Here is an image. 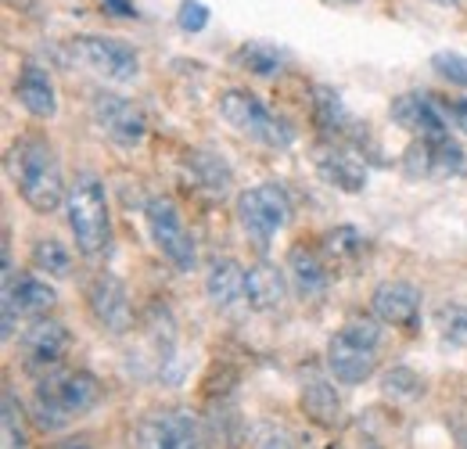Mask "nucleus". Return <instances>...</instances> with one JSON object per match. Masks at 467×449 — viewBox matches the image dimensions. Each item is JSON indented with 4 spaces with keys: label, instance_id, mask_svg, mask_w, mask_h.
Segmentation results:
<instances>
[{
    "label": "nucleus",
    "instance_id": "12",
    "mask_svg": "<svg viewBox=\"0 0 467 449\" xmlns=\"http://www.w3.org/2000/svg\"><path fill=\"white\" fill-rule=\"evenodd\" d=\"M90 122L101 137H109L116 148H140V141L148 137V115L137 101L112 94V90H98L90 98Z\"/></svg>",
    "mask_w": 467,
    "mask_h": 449
},
{
    "label": "nucleus",
    "instance_id": "2",
    "mask_svg": "<svg viewBox=\"0 0 467 449\" xmlns=\"http://www.w3.org/2000/svg\"><path fill=\"white\" fill-rule=\"evenodd\" d=\"M105 399V385L98 374L90 371H51L44 378L33 381L29 395V421L36 432H65L76 421H83L87 413H94Z\"/></svg>",
    "mask_w": 467,
    "mask_h": 449
},
{
    "label": "nucleus",
    "instance_id": "18",
    "mask_svg": "<svg viewBox=\"0 0 467 449\" xmlns=\"http://www.w3.org/2000/svg\"><path fill=\"white\" fill-rule=\"evenodd\" d=\"M248 270L231 259V256H216L209 266H205V298L213 302V309L220 313H244L248 309Z\"/></svg>",
    "mask_w": 467,
    "mask_h": 449
},
{
    "label": "nucleus",
    "instance_id": "22",
    "mask_svg": "<svg viewBox=\"0 0 467 449\" xmlns=\"http://www.w3.org/2000/svg\"><path fill=\"white\" fill-rule=\"evenodd\" d=\"M338 381H331V378H309L306 385H302V392H298V406H302V413L313 421V424H320V428H342V421H346V402H342V395L335 389Z\"/></svg>",
    "mask_w": 467,
    "mask_h": 449
},
{
    "label": "nucleus",
    "instance_id": "26",
    "mask_svg": "<svg viewBox=\"0 0 467 449\" xmlns=\"http://www.w3.org/2000/svg\"><path fill=\"white\" fill-rule=\"evenodd\" d=\"M29 263H33L36 274L65 281V277H72V263L76 259H72V252L61 241H55V237H36L33 248H29Z\"/></svg>",
    "mask_w": 467,
    "mask_h": 449
},
{
    "label": "nucleus",
    "instance_id": "4",
    "mask_svg": "<svg viewBox=\"0 0 467 449\" xmlns=\"http://www.w3.org/2000/svg\"><path fill=\"white\" fill-rule=\"evenodd\" d=\"M381 341H385V324L378 317L346 320L327 341V352H324L327 374L338 385H349V389L370 381L381 367Z\"/></svg>",
    "mask_w": 467,
    "mask_h": 449
},
{
    "label": "nucleus",
    "instance_id": "11",
    "mask_svg": "<svg viewBox=\"0 0 467 449\" xmlns=\"http://www.w3.org/2000/svg\"><path fill=\"white\" fill-rule=\"evenodd\" d=\"M72 352V331L68 324H61L58 317H33V324L18 338V356H22V371H29L33 378H44L51 371H58Z\"/></svg>",
    "mask_w": 467,
    "mask_h": 449
},
{
    "label": "nucleus",
    "instance_id": "28",
    "mask_svg": "<svg viewBox=\"0 0 467 449\" xmlns=\"http://www.w3.org/2000/svg\"><path fill=\"white\" fill-rule=\"evenodd\" d=\"M431 320H435V331L446 345L467 352V302H442Z\"/></svg>",
    "mask_w": 467,
    "mask_h": 449
},
{
    "label": "nucleus",
    "instance_id": "14",
    "mask_svg": "<svg viewBox=\"0 0 467 449\" xmlns=\"http://www.w3.org/2000/svg\"><path fill=\"white\" fill-rule=\"evenodd\" d=\"M403 172L424 176V180H453L467 172V155L450 133L431 137V141H410L407 155H403Z\"/></svg>",
    "mask_w": 467,
    "mask_h": 449
},
{
    "label": "nucleus",
    "instance_id": "35",
    "mask_svg": "<svg viewBox=\"0 0 467 449\" xmlns=\"http://www.w3.org/2000/svg\"><path fill=\"white\" fill-rule=\"evenodd\" d=\"M47 449H94L87 439H79V435H72V439H61V443H51Z\"/></svg>",
    "mask_w": 467,
    "mask_h": 449
},
{
    "label": "nucleus",
    "instance_id": "33",
    "mask_svg": "<svg viewBox=\"0 0 467 449\" xmlns=\"http://www.w3.org/2000/svg\"><path fill=\"white\" fill-rule=\"evenodd\" d=\"M439 105H442L446 119H450V122H453L461 133H467V98H442Z\"/></svg>",
    "mask_w": 467,
    "mask_h": 449
},
{
    "label": "nucleus",
    "instance_id": "37",
    "mask_svg": "<svg viewBox=\"0 0 467 449\" xmlns=\"http://www.w3.org/2000/svg\"><path fill=\"white\" fill-rule=\"evenodd\" d=\"M324 4H335V7H352V4H363V0H324Z\"/></svg>",
    "mask_w": 467,
    "mask_h": 449
},
{
    "label": "nucleus",
    "instance_id": "9",
    "mask_svg": "<svg viewBox=\"0 0 467 449\" xmlns=\"http://www.w3.org/2000/svg\"><path fill=\"white\" fill-rule=\"evenodd\" d=\"M58 306V291L44 274H15L11 241L4 237V338H15V324L26 317H44Z\"/></svg>",
    "mask_w": 467,
    "mask_h": 449
},
{
    "label": "nucleus",
    "instance_id": "36",
    "mask_svg": "<svg viewBox=\"0 0 467 449\" xmlns=\"http://www.w3.org/2000/svg\"><path fill=\"white\" fill-rule=\"evenodd\" d=\"M122 4H126V0H105V7H109V11H119V15H137L133 7H122Z\"/></svg>",
    "mask_w": 467,
    "mask_h": 449
},
{
    "label": "nucleus",
    "instance_id": "39",
    "mask_svg": "<svg viewBox=\"0 0 467 449\" xmlns=\"http://www.w3.org/2000/svg\"><path fill=\"white\" fill-rule=\"evenodd\" d=\"M327 449H342V446H327Z\"/></svg>",
    "mask_w": 467,
    "mask_h": 449
},
{
    "label": "nucleus",
    "instance_id": "19",
    "mask_svg": "<svg viewBox=\"0 0 467 449\" xmlns=\"http://www.w3.org/2000/svg\"><path fill=\"white\" fill-rule=\"evenodd\" d=\"M317 172H320L331 187H338V191H346V194H359V191L367 187V162H363V151L352 148V144H342V141L324 144V148L317 151Z\"/></svg>",
    "mask_w": 467,
    "mask_h": 449
},
{
    "label": "nucleus",
    "instance_id": "38",
    "mask_svg": "<svg viewBox=\"0 0 467 449\" xmlns=\"http://www.w3.org/2000/svg\"><path fill=\"white\" fill-rule=\"evenodd\" d=\"M457 443H461V449H467V424L461 428V432H457Z\"/></svg>",
    "mask_w": 467,
    "mask_h": 449
},
{
    "label": "nucleus",
    "instance_id": "15",
    "mask_svg": "<svg viewBox=\"0 0 467 449\" xmlns=\"http://www.w3.org/2000/svg\"><path fill=\"white\" fill-rule=\"evenodd\" d=\"M313 115H317L320 130H327L335 141L352 144V148H359V151H370V148H374L367 126L349 112V105L342 101V94H338L335 87H324V83L313 87Z\"/></svg>",
    "mask_w": 467,
    "mask_h": 449
},
{
    "label": "nucleus",
    "instance_id": "30",
    "mask_svg": "<svg viewBox=\"0 0 467 449\" xmlns=\"http://www.w3.org/2000/svg\"><path fill=\"white\" fill-rule=\"evenodd\" d=\"M431 68H435L446 83L467 90V55H461V51H435V55H431Z\"/></svg>",
    "mask_w": 467,
    "mask_h": 449
},
{
    "label": "nucleus",
    "instance_id": "8",
    "mask_svg": "<svg viewBox=\"0 0 467 449\" xmlns=\"http://www.w3.org/2000/svg\"><path fill=\"white\" fill-rule=\"evenodd\" d=\"M144 224L151 234V245L162 252V259L173 266L176 274H194L198 270V241L191 226L183 224L180 209L170 198L155 194L144 202Z\"/></svg>",
    "mask_w": 467,
    "mask_h": 449
},
{
    "label": "nucleus",
    "instance_id": "31",
    "mask_svg": "<svg viewBox=\"0 0 467 449\" xmlns=\"http://www.w3.org/2000/svg\"><path fill=\"white\" fill-rule=\"evenodd\" d=\"M385 392L392 395V399H400V395L417 399V395L424 392V381H420V374H413L407 367H396V371L385 374Z\"/></svg>",
    "mask_w": 467,
    "mask_h": 449
},
{
    "label": "nucleus",
    "instance_id": "29",
    "mask_svg": "<svg viewBox=\"0 0 467 449\" xmlns=\"http://www.w3.org/2000/svg\"><path fill=\"white\" fill-rule=\"evenodd\" d=\"M4 449H29V428L22 402L15 399V389L4 385Z\"/></svg>",
    "mask_w": 467,
    "mask_h": 449
},
{
    "label": "nucleus",
    "instance_id": "5",
    "mask_svg": "<svg viewBox=\"0 0 467 449\" xmlns=\"http://www.w3.org/2000/svg\"><path fill=\"white\" fill-rule=\"evenodd\" d=\"M220 119L231 126L234 133L270 148V151H288L295 144V126L281 112H274L263 98H255L244 87H227L216 101Z\"/></svg>",
    "mask_w": 467,
    "mask_h": 449
},
{
    "label": "nucleus",
    "instance_id": "24",
    "mask_svg": "<svg viewBox=\"0 0 467 449\" xmlns=\"http://www.w3.org/2000/svg\"><path fill=\"white\" fill-rule=\"evenodd\" d=\"M183 169H187V180H191L198 191H205L209 198H223L234 183V172H231V166H227V159H220V155L209 151V148L187 151V155H183Z\"/></svg>",
    "mask_w": 467,
    "mask_h": 449
},
{
    "label": "nucleus",
    "instance_id": "21",
    "mask_svg": "<svg viewBox=\"0 0 467 449\" xmlns=\"http://www.w3.org/2000/svg\"><path fill=\"white\" fill-rule=\"evenodd\" d=\"M288 281H292V291L306 302H317L327 295L331 287V266L306 245H295L288 252Z\"/></svg>",
    "mask_w": 467,
    "mask_h": 449
},
{
    "label": "nucleus",
    "instance_id": "27",
    "mask_svg": "<svg viewBox=\"0 0 467 449\" xmlns=\"http://www.w3.org/2000/svg\"><path fill=\"white\" fill-rule=\"evenodd\" d=\"M367 248H370V241H367V234L359 226L346 224L324 230V252H327L331 263H359L367 256Z\"/></svg>",
    "mask_w": 467,
    "mask_h": 449
},
{
    "label": "nucleus",
    "instance_id": "13",
    "mask_svg": "<svg viewBox=\"0 0 467 449\" xmlns=\"http://www.w3.org/2000/svg\"><path fill=\"white\" fill-rule=\"evenodd\" d=\"M87 313L105 335H126L133 328V298L116 274H98L87 281Z\"/></svg>",
    "mask_w": 467,
    "mask_h": 449
},
{
    "label": "nucleus",
    "instance_id": "25",
    "mask_svg": "<svg viewBox=\"0 0 467 449\" xmlns=\"http://www.w3.org/2000/svg\"><path fill=\"white\" fill-rule=\"evenodd\" d=\"M234 65L252 72V76H263V79H274V76H285L292 55L281 47V44H270V40H244L237 51H234Z\"/></svg>",
    "mask_w": 467,
    "mask_h": 449
},
{
    "label": "nucleus",
    "instance_id": "23",
    "mask_svg": "<svg viewBox=\"0 0 467 449\" xmlns=\"http://www.w3.org/2000/svg\"><path fill=\"white\" fill-rule=\"evenodd\" d=\"M248 309L252 313H285L288 306V281L274 263H252L248 266Z\"/></svg>",
    "mask_w": 467,
    "mask_h": 449
},
{
    "label": "nucleus",
    "instance_id": "6",
    "mask_svg": "<svg viewBox=\"0 0 467 449\" xmlns=\"http://www.w3.org/2000/svg\"><path fill=\"white\" fill-rule=\"evenodd\" d=\"M234 213H237V224L244 230V237L259 252H266L274 245V237L292 220V198L281 183H255V187L237 194Z\"/></svg>",
    "mask_w": 467,
    "mask_h": 449
},
{
    "label": "nucleus",
    "instance_id": "3",
    "mask_svg": "<svg viewBox=\"0 0 467 449\" xmlns=\"http://www.w3.org/2000/svg\"><path fill=\"white\" fill-rule=\"evenodd\" d=\"M65 220L72 230V241L83 259L98 263L112 248V213H109V191L94 172H79L68 183L65 194Z\"/></svg>",
    "mask_w": 467,
    "mask_h": 449
},
{
    "label": "nucleus",
    "instance_id": "10",
    "mask_svg": "<svg viewBox=\"0 0 467 449\" xmlns=\"http://www.w3.org/2000/svg\"><path fill=\"white\" fill-rule=\"evenodd\" d=\"M68 55L76 65L90 68L94 76L109 83H133L140 76V55L133 44L119 37H101V33H83L68 40Z\"/></svg>",
    "mask_w": 467,
    "mask_h": 449
},
{
    "label": "nucleus",
    "instance_id": "20",
    "mask_svg": "<svg viewBox=\"0 0 467 449\" xmlns=\"http://www.w3.org/2000/svg\"><path fill=\"white\" fill-rule=\"evenodd\" d=\"M15 101L33 115V119H55L58 115V90H55V76L36 65L26 61L18 79H15Z\"/></svg>",
    "mask_w": 467,
    "mask_h": 449
},
{
    "label": "nucleus",
    "instance_id": "34",
    "mask_svg": "<svg viewBox=\"0 0 467 449\" xmlns=\"http://www.w3.org/2000/svg\"><path fill=\"white\" fill-rule=\"evenodd\" d=\"M255 449H295V443L285 432H270V435H263V439L255 443Z\"/></svg>",
    "mask_w": 467,
    "mask_h": 449
},
{
    "label": "nucleus",
    "instance_id": "1",
    "mask_svg": "<svg viewBox=\"0 0 467 449\" xmlns=\"http://www.w3.org/2000/svg\"><path fill=\"white\" fill-rule=\"evenodd\" d=\"M7 176L18 191V198L47 216L65 205V194H68V183H65V172H61V159L55 151V141L40 130H29V133H18L11 151H7Z\"/></svg>",
    "mask_w": 467,
    "mask_h": 449
},
{
    "label": "nucleus",
    "instance_id": "16",
    "mask_svg": "<svg viewBox=\"0 0 467 449\" xmlns=\"http://www.w3.org/2000/svg\"><path fill=\"white\" fill-rule=\"evenodd\" d=\"M389 115L400 130H407L410 141H431V137H446L450 133V119L442 112V105L420 90H407L400 94L392 105H389Z\"/></svg>",
    "mask_w": 467,
    "mask_h": 449
},
{
    "label": "nucleus",
    "instance_id": "7",
    "mask_svg": "<svg viewBox=\"0 0 467 449\" xmlns=\"http://www.w3.org/2000/svg\"><path fill=\"white\" fill-rule=\"evenodd\" d=\"M130 443L133 449H209V428L191 410L162 406L133 424Z\"/></svg>",
    "mask_w": 467,
    "mask_h": 449
},
{
    "label": "nucleus",
    "instance_id": "32",
    "mask_svg": "<svg viewBox=\"0 0 467 449\" xmlns=\"http://www.w3.org/2000/svg\"><path fill=\"white\" fill-rule=\"evenodd\" d=\"M209 7L202 4V0H183L180 7H176V26L183 29V33H202L205 26H209Z\"/></svg>",
    "mask_w": 467,
    "mask_h": 449
},
{
    "label": "nucleus",
    "instance_id": "17",
    "mask_svg": "<svg viewBox=\"0 0 467 449\" xmlns=\"http://www.w3.org/2000/svg\"><path fill=\"white\" fill-rule=\"evenodd\" d=\"M420 306H424V295L413 281L403 277H392V281H381L370 295V313L385 324V328H417L420 320Z\"/></svg>",
    "mask_w": 467,
    "mask_h": 449
}]
</instances>
